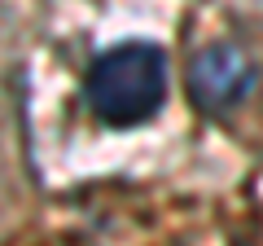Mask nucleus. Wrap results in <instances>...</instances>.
I'll use <instances>...</instances> for the list:
<instances>
[{
	"label": "nucleus",
	"mask_w": 263,
	"mask_h": 246,
	"mask_svg": "<svg viewBox=\"0 0 263 246\" xmlns=\"http://www.w3.org/2000/svg\"><path fill=\"white\" fill-rule=\"evenodd\" d=\"M254 79L259 75H254V62L246 57V48L219 40L189 62V101L206 114H224L254 93Z\"/></svg>",
	"instance_id": "obj_2"
},
{
	"label": "nucleus",
	"mask_w": 263,
	"mask_h": 246,
	"mask_svg": "<svg viewBox=\"0 0 263 246\" xmlns=\"http://www.w3.org/2000/svg\"><path fill=\"white\" fill-rule=\"evenodd\" d=\"M84 101L110 128L149 123L167 101V57L145 40H127L92 57L84 75Z\"/></svg>",
	"instance_id": "obj_1"
}]
</instances>
